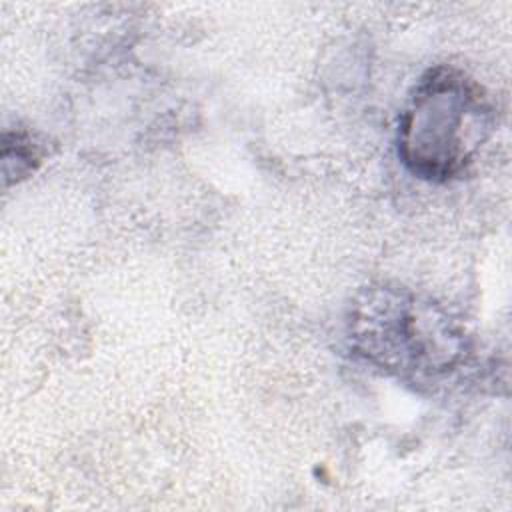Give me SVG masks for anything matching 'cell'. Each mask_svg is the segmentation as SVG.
Wrapping results in <instances>:
<instances>
[{
	"instance_id": "cell-1",
	"label": "cell",
	"mask_w": 512,
	"mask_h": 512,
	"mask_svg": "<svg viewBox=\"0 0 512 512\" xmlns=\"http://www.w3.org/2000/svg\"><path fill=\"white\" fill-rule=\"evenodd\" d=\"M492 118V104L474 78L446 64L430 68L400 116L398 156L422 180H452L490 136Z\"/></svg>"
},
{
	"instance_id": "cell-2",
	"label": "cell",
	"mask_w": 512,
	"mask_h": 512,
	"mask_svg": "<svg viewBox=\"0 0 512 512\" xmlns=\"http://www.w3.org/2000/svg\"><path fill=\"white\" fill-rule=\"evenodd\" d=\"M348 338L366 362L402 378L440 376L466 354V336L452 318L398 286H374L356 298Z\"/></svg>"
}]
</instances>
